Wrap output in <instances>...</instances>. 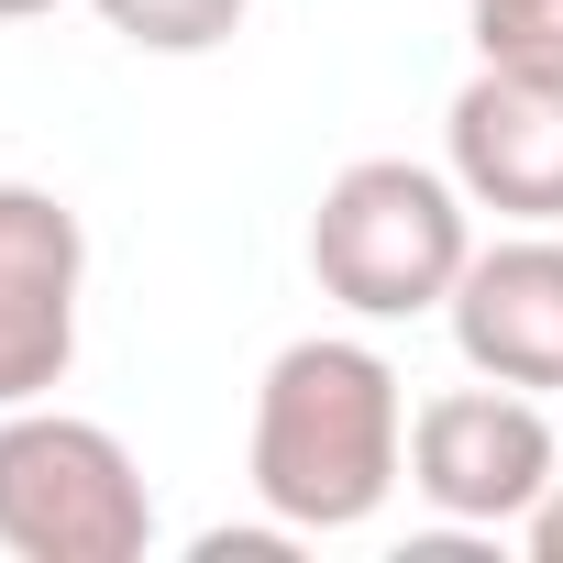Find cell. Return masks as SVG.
<instances>
[{
	"label": "cell",
	"mask_w": 563,
	"mask_h": 563,
	"mask_svg": "<svg viewBox=\"0 0 563 563\" xmlns=\"http://www.w3.org/2000/svg\"><path fill=\"white\" fill-rule=\"evenodd\" d=\"M475 199L453 188V166H409V155H365L321 188L310 210V276L321 299H343L354 321H420L453 299V276L475 254Z\"/></svg>",
	"instance_id": "7a4b0ae2"
},
{
	"label": "cell",
	"mask_w": 563,
	"mask_h": 563,
	"mask_svg": "<svg viewBox=\"0 0 563 563\" xmlns=\"http://www.w3.org/2000/svg\"><path fill=\"white\" fill-rule=\"evenodd\" d=\"M89 12H100L133 56H210V45L243 34L254 0H89Z\"/></svg>",
	"instance_id": "ba28073f"
},
{
	"label": "cell",
	"mask_w": 563,
	"mask_h": 563,
	"mask_svg": "<svg viewBox=\"0 0 563 563\" xmlns=\"http://www.w3.org/2000/svg\"><path fill=\"white\" fill-rule=\"evenodd\" d=\"M442 321H453V354L475 376L530 387V398L563 387V232L530 221L508 243H475L453 299H442Z\"/></svg>",
	"instance_id": "8992f818"
},
{
	"label": "cell",
	"mask_w": 563,
	"mask_h": 563,
	"mask_svg": "<svg viewBox=\"0 0 563 563\" xmlns=\"http://www.w3.org/2000/svg\"><path fill=\"white\" fill-rule=\"evenodd\" d=\"M34 12H56V0H0V23H34Z\"/></svg>",
	"instance_id": "8fae6325"
},
{
	"label": "cell",
	"mask_w": 563,
	"mask_h": 563,
	"mask_svg": "<svg viewBox=\"0 0 563 563\" xmlns=\"http://www.w3.org/2000/svg\"><path fill=\"white\" fill-rule=\"evenodd\" d=\"M464 23H475V67L563 78V0H464Z\"/></svg>",
	"instance_id": "9c48e42d"
},
{
	"label": "cell",
	"mask_w": 563,
	"mask_h": 563,
	"mask_svg": "<svg viewBox=\"0 0 563 563\" xmlns=\"http://www.w3.org/2000/svg\"><path fill=\"white\" fill-rule=\"evenodd\" d=\"M243 475H254L265 519H288L299 541L365 530L409 475V387H398V365L376 343H343V332L288 343L265 365V387H254Z\"/></svg>",
	"instance_id": "6da1fadb"
},
{
	"label": "cell",
	"mask_w": 563,
	"mask_h": 563,
	"mask_svg": "<svg viewBox=\"0 0 563 563\" xmlns=\"http://www.w3.org/2000/svg\"><path fill=\"white\" fill-rule=\"evenodd\" d=\"M519 541H530V563H563V475L541 486V508L519 519Z\"/></svg>",
	"instance_id": "30bf717a"
},
{
	"label": "cell",
	"mask_w": 563,
	"mask_h": 563,
	"mask_svg": "<svg viewBox=\"0 0 563 563\" xmlns=\"http://www.w3.org/2000/svg\"><path fill=\"white\" fill-rule=\"evenodd\" d=\"M0 552L12 563H144L155 486L122 431L78 409H0Z\"/></svg>",
	"instance_id": "3957f363"
},
{
	"label": "cell",
	"mask_w": 563,
	"mask_h": 563,
	"mask_svg": "<svg viewBox=\"0 0 563 563\" xmlns=\"http://www.w3.org/2000/svg\"><path fill=\"white\" fill-rule=\"evenodd\" d=\"M453 188L497 221H563V78L475 67L453 122H442Z\"/></svg>",
	"instance_id": "52a82bcc"
},
{
	"label": "cell",
	"mask_w": 563,
	"mask_h": 563,
	"mask_svg": "<svg viewBox=\"0 0 563 563\" xmlns=\"http://www.w3.org/2000/svg\"><path fill=\"white\" fill-rule=\"evenodd\" d=\"M78 288H89V232L56 188L0 177V409H34L78 365Z\"/></svg>",
	"instance_id": "5b68a950"
},
{
	"label": "cell",
	"mask_w": 563,
	"mask_h": 563,
	"mask_svg": "<svg viewBox=\"0 0 563 563\" xmlns=\"http://www.w3.org/2000/svg\"><path fill=\"white\" fill-rule=\"evenodd\" d=\"M409 486L420 508H442L453 530H519L552 486V420L530 387H453L431 409H409Z\"/></svg>",
	"instance_id": "277c9868"
}]
</instances>
